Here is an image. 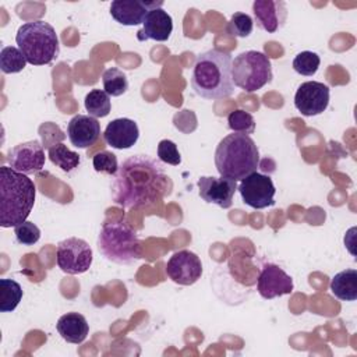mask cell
Returning a JSON list of instances; mask_svg holds the SVG:
<instances>
[{
    "label": "cell",
    "instance_id": "44dd1931",
    "mask_svg": "<svg viewBox=\"0 0 357 357\" xmlns=\"http://www.w3.org/2000/svg\"><path fill=\"white\" fill-rule=\"evenodd\" d=\"M331 291L342 301H354L357 298V271L346 269L336 273L331 280Z\"/></svg>",
    "mask_w": 357,
    "mask_h": 357
},
{
    "label": "cell",
    "instance_id": "52a82bcc",
    "mask_svg": "<svg viewBox=\"0 0 357 357\" xmlns=\"http://www.w3.org/2000/svg\"><path fill=\"white\" fill-rule=\"evenodd\" d=\"M234 85L245 92H255L272 81V66L262 52L247 50L231 60Z\"/></svg>",
    "mask_w": 357,
    "mask_h": 357
},
{
    "label": "cell",
    "instance_id": "83f0119b",
    "mask_svg": "<svg viewBox=\"0 0 357 357\" xmlns=\"http://www.w3.org/2000/svg\"><path fill=\"white\" fill-rule=\"evenodd\" d=\"M227 123H229V128L233 132H240V134H245L250 135L255 131V121L254 117L241 109H237L234 112H231L227 116Z\"/></svg>",
    "mask_w": 357,
    "mask_h": 357
},
{
    "label": "cell",
    "instance_id": "4dcf8cb0",
    "mask_svg": "<svg viewBox=\"0 0 357 357\" xmlns=\"http://www.w3.org/2000/svg\"><path fill=\"white\" fill-rule=\"evenodd\" d=\"M92 165L93 169L99 173H107L114 176L119 170V163H117V158L114 153L109 152V151H102L98 152L93 159H92Z\"/></svg>",
    "mask_w": 357,
    "mask_h": 357
},
{
    "label": "cell",
    "instance_id": "d4e9b609",
    "mask_svg": "<svg viewBox=\"0 0 357 357\" xmlns=\"http://www.w3.org/2000/svg\"><path fill=\"white\" fill-rule=\"evenodd\" d=\"M102 82L103 89L109 96H120L128 89V79L126 74L116 67H110L103 71Z\"/></svg>",
    "mask_w": 357,
    "mask_h": 357
},
{
    "label": "cell",
    "instance_id": "4316f807",
    "mask_svg": "<svg viewBox=\"0 0 357 357\" xmlns=\"http://www.w3.org/2000/svg\"><path fill=\"white\" fill-rule=\"evenodd\" d=\"M319 64H321L319 56L310 50H304L298 53L293 60L294 71L305 77H312L318 71Z\"/></svg>",
    "mask_w": 357,
    "mask_h": 357
},
{
    "label": "cell",
    "instance_id": "7402d4cb",
    "mask_svg": "<svg viewBox=\"0 0 357 357\" xmlns=\"http://www.w3.org/2000/svg\"><path fill=\"white\" fill-rule=\"evenodd\" d=\"M22 287L13 279H0V311L11 312L22 298Z\"/></svg>",
    "mask_w": 357,
    "mask_h": 357
},
{
    "label": "cell",
    "instance_id": "ba28073f",
    "mask_svg": "<svg viewBox=\"0 0 357 357\" xmlns=\"http://www.w3.org/2000/svg\"><path fill=\"white\" fill-rule=\"evenodd\" d=\"M92 250L89 244L78 237H68L57 244L56 261L59 268L68 275L86 272L92 265Z\"/></svg>",
    "mask_w": 357,
    "mask_h": 357
},
{
    "label": "cell",
    "instance_id": "5bb4252c",
    "mask_svg": "<svg viewBox=\"0 0 357 357\" xmlns=\"http://www.w3.org/2000/svg\"><path fill=\"white\" fill-rule=\"evenodd\" d=\"M199 197L208 202L227 209L233 204V197L237 190V183L226 177L202 176L198 180Z\"/></svg>",
    "mask_w": 357,
    "mask_h": 357
},
{
    "label": "cell",
    "instance_id": "2e32d148",
    "mask_svg": "<svg viewBox=\"0 0 357 357\" xmlns=\"http://www.w3.org/2000/svg\"><path fill=\"white\" fill-rule=\"evenodd\" d=\"M252 11L257 25L269 33L279 31L287 18L286 3L280 0H255Z\"/></svg>",
    "mask_w": 357,
    "mask_h": 357
},
{
    "label": "cell",
    "instance_id": "e0dca14e",
    "mask_svg": "<svg viewBox=\"0 0 357 357\" xmlns=\"http://www.w3.org/2000/svg\"><path fill=\"white\" fill-rule=\"evenodd\" d=\"M67 135L74 146L84 149L98 141L100 135V124L92 116L77 114L68 121Z\"/></svg>",
    "mask_w": 357,
    "mask_h": 357
},
{
    "label": "cell",
    "instance_id": "5b68a950",
    "mask_svg": "<svg viewBox=\"0 0 357 357\" xmlns=\"http://www.w3.org/2000/svg\"><path fill=\"white\" fill-rule=\"evenodd\" d=\"M99 252L119 265H131L142 258L137 231L126 220H112L102 226L98 236Z\"/></svg>",
    "mask_w": 357,
    "mask_h": 357
},
{
    "label": "cell",
    "instance_id": "6da1fadb",
    "mask_svg": "<svg viewBox=\"0 0 357 357\" xmlns=\"http://www.w3.org/2000/svg\"><path fill=\"white\" fill-rule=\"evenodd\" d=\"M172 190L162 163L144 153L127 158L112 183V198L123 208L149 206Z\"/></svg>",
    "mask_w": 357,
    "mask_h": 357
},
{
    "label": "cell",
    "instance_id": "7c38bea8",
    "mask_svg": "<svg viewBox=\"0 0 357 357\" xmlns=\"http://www.w3.org/2000/svg\"><path fill=\"white\" fill-rule=\"evenodd\" d=\"M7 160L11 169L24 174H33L45 166V151L36 139L22 142L10 149Z\"/></svg>",
    "mask_w": 357,
    "mask_h": 357
},
{
    "label": "cell",
    "instance_id": "f1b7e54d",
    "mask_svg": "<svg viewBox=\"0 0 357 357\" xmlns=\"http://www.w3.org/2000/svg\"><path fill=\"white\" fill-rule=\"evenodd\" d=\"M254 28L252 18L245 13H234L229 21L227 32L237 38H247Z\"/></svg>",
    "mask_w": 357,
    "mask_h": 357
},
{
    "label": "cell",
    "instance_id": "d6986e66",
    "mask_svg": "<svg viewBox=\"0 0 357 357\" xmlns=\"http://www.w3.org/2000/svg\"><path fill=\"white\" fill-rule=\"evenodd\" d=\"M142 29L138 31L137 36L139 40H158L165 42L170 38L173 31V20L163 8L149 10L144 18Z\"/></svg>",
    "mask_w": 357,
    "mask_h": 357
},
{
    "label": "cell",
    "instance_id": "9a60e30c",
    "mask_svg": "<svg viewBox=\"0 0 357 357\" xmlns=\"http://www.w3.org/2000/svg\"><path fill=\"white\" fill-rule=\"evenodd\" d=\"M163 1L144 0H114L110 4V15L121 25L132 26L144 22L149 10L162 8Z\"/></svg>",
    "mask_w": 357,
    "mask_h": 357
},
{
    "label": "cell",
    "instance_id": "1f68e13d",
    "mask_svg": "<svg viewBox=\"0 0 357 357\" xmlns=\"http://www.w3.org/2000/svg\"><path fill=\"white\" fill-rule=\"evenodd\" d=\"M158 158L159 160L177 166L181 163V156L177 149V145L170 139H162L158 144Z\"/></svg>",
    "mask_w": 357,
    "mask_h": 357
},
{
    "label": "cell",
    "instance_id": "f546056e",
    "mask_svg": "<svg viewBox=\"0 0 357 357\" xmlns=\"http://www.w3.org/2000/svg\"><path fill=\"white\" fill-rule=\"evenodd\" d=\"M15 238L22 245H33L40 238V230L33 222H22L21 225L14 227Z\"/></svg>",
    "mask_w": 357,
    "mask_h": 357
},
{
    "label": "cell",
    "instance_id": "277c9868",
    "mask_svg": "<svg viewBox=\"0 0 357 357\" xmlns=\"http://www.w3.org/2000/svg\"><path fill=\"white\" fill-rule=\"evenodd\" d=\"M259 151L250 135L233 132L226 135L216 146L215 166L222 177L243 180L257 170Z\"/></svg>",
    "mask_w": 357,
    "mask_h": 357
},
{
    "label": "cell",
    "instance_id": "ffe728a7",
    "mask_svg": "<svg viewBox=\"0 0 357 357\" xmlns=\"http://www.w3.org/2000/svg\"><path fill=\"white\" fill-rule=\"evenodd\" d=\"M59 335L68 343L79 344L82 343L89 332V325L84 315L78 312H67L61 315L57 321Z\"/></svg>",
    "mask_w": 357,
    "mask_h": 357
},
{
    "label": "cell",
    "instance_id": "8992f818",
    "mask_svg": "<svg viewBox=\"0 0 357 357\" xmlns=\"http://www.w3.org/2000/svg\"><path fill=\"white\" fill-rule=\"evenodd\" d=\"M18 49L32 66L49 64L59 56V38L54 28L45 21L22 24L15 35Z\"/></svg>",
    "mask_w": 357,
    "mask_h": 357
},
{
    "label": "cell",
    "instance_id": "ac0fdd59",
    "mask_svg": "<svg viewBox=\"0 0 357 357\" xmlns=\"http://www.w3.org/2000/svg\"><path fill=\"white\" fill-rule=\"evenodd\" d=\"M139 137L138 126L131 119H116L112 120L103 132V138L107 145L116 149H128L131 148Z\"/></svg>",
    "mask_w": 357,
    "mask_h": 357
},
{
    "label": "cell",
    "instance_id": "9c48e42d",
    "mask_svg": "<svg viewBox=\"0 0 357 357\" xmlns=\"http://www.w3.org/2000/svg\"><path fill=\"white\" fill-rule=\"evenodd\" d=\"M241 199L245 205L254 209H264L275 204L276 188L269 176L252 172L241 180L237 187Z\"/></svg>",
    "mask_w": 357,
    "mask_h": 357
},
{
    "label": "cell",
    "instance_id": "8fae6325",
    "mask_svg": "<svg viewBox=\"0 0 357 357\" xmlns=\"http://www.w3.org/2000/svg\"><path fill=\"white\" fill-rule=\"evenodd\" d=\"M329 105V86L318 81L303 82L294 95V106L303 116H318Z\"/></svg>",
    "mask_w": 357,
    "mask_h": 357
},
{
    "label": "cell",
    "instance_id": "484cf974",
    "mask_svg": "<svg viewBox=\"0 0 357 357\" xmlns=\"http://www.w3.org/2000/svg\"><path fill=\"white\" fill-rule=\"evenodd\" d=\"M26 59L15 46H4L0 52V68L4 74L20 73L26 66Z\"/></svg>",
    "mask_w": 357,
    "mask_h": 357
},
{
    "label": "cell",
    "instance_id": "4fadbf2b",
    "mask_svg": "<svg viewBox=\"0 0 357 357\" xmlns=\"http://www.w3.org/2000/svg\"><path fill=\"white\" fill-rule=\"evenodd\" d=\"M294 289L293 279L280 266L275 264H266L257 282V290L265 300H272L284 294H290Z\"/></svg>",
    "mask_w": 357,
    "mask_h": 357
},
{
    "label": "cell",
    "instance_id": "30bf717a",
    "mask_svg": "<svg viewBox=\"0 0 357 357\" xmlns=\"http://www.w3.org/2000/svg\"><path fill=\"white\" fill-rule=\"evenodd\" d=\"M167 276L177 284L191 286L202 275V264L197 254L190 250L174 252L166 264Z\"/></svg>",
    "mask_w": 357,
    "mask_h": 357
},
{
    "label": "cell",
    "instance_id": "603a6c76",
    "mask_svg": "<svg viewBox=\"0 0 357 357\" xmlns=\"http://www.w3.org/2000/svg\"><path fill=\"white\" fill-rule=\"evenodd\" d=\"M47 156L53 165L60 167L63 172H73L79 165V155L67 148L64 144H56L49 148Z\"/></svg>",
    "mask_w": 357,
    "mask_h": 357
},
{
    "label": "cell",
    "instance_id": "cb8c5ba5",
    "mask_svg": "<svg viewBox=\"0 0 357 357\" xmlns=\"http://www.w3.org/2000/svg\"><path fill=\"white\" fill-rule=\"evenodd\" d=\"M85 109L92 117H106L110 113L112 103L109 95L102 89H92L86 93L84 100Z\"/></svg>",
    "mask_w": 357,
    "mask_h": 357
},
{
    "label": "cell",
    "instance_id": "7a4b0ae2",
    "mask_svg": "<svg viewBox=\"0 0 357 357\" xmlns=\"http://www.w3.org/2000/svg\"><path fill=\"white\" fill-rule=\"evenodd\" d=\"M190 82L192 91L201 98L212 100L229 98L234 91L230 54L219 49L198 54Z\"/></svg>",
    "mask_w": 357,
    "mask_h": 357
},
{
    "label": "cell",
    "instance_id": "3957f363",
    "mask_svg": "<svg viewBox=\"0 0 357 357\" xmlns=\"http://www.w3.org/2000/svg\"><path fill=\"white\" fill-rule=\"evenodd\" d=\"M36 197L33 181L8 166L0 167V226L15 227L26 220Z\"/></svg>",
    "mask_w": 357,
    "mask_h": 357
}]
</instances>
